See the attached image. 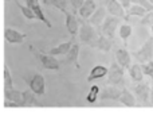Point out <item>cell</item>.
I'll list each match as a JSON object with an SVG mask.
<instances>
[{
  "label": "cell",
  "mask_w": 153,
  "mask_h": 131,
  "mask_svg": "<svg viewBox=\"0 0 153 131\" xmlns=\"http://www.w3.org/2000/svg\"><path fill=\"white\" fill-rule=\"evenodd\" d=\"M79 39H81V42L86 43V45L89 46H93V43L97 41V38L100 37V31H97L95 30V27L93 26L90 22H82L81 24H79Z\"/></svg>",
  "instance_id": "1"
},
{
  "label": "cell",
  "mask_w": 153,
  "mask_h": 131,
  "mask_svg": "<svg viewBox=\"0 0 153 131\" xmlns=\"http://www.w3.org/2000/svg\"><path fill=\"white\" fill-rule=\"evenodd\" d=\"M124 76L125 69L118 64V62H111L110 68L108 70V84L110 85H121L124 84Z\"/></svg>",
  "instance_id": "2"
},
{
  "label": "cell",
  "mask_w": 153,
  "mask_h": 131,
  "mask_svg": "<svg viewBox=\"0 0 153 131\" xmlns=\"http://www.w3.org/2000/svg\"><path fill=\"white\" fill-rule=\"evenodd\" d=\"M120 19L121 18H118V16H113V15L106 16L105 20H103V23H102V26L100 27V32L103 34L105 37L114 39L117 27L120 26Z\"/></svg>",
  "instance_id": "3"
},
{
  "label": "cell",
  "mask_w": 153,
  "mask_h": 131,
  "mask_svg": "<svg viewBox=\"0 0 153 131\" xmlns=\"http://www.w3.org/2000/svg\"><path fill=\"white\" fill-rule=\"evenodd\" d=\"M133 57L137 59L140 64H145V62L151 61L153 57V37L148 38L146 42L141 46L138 50L133 53Z\"/></svg>",
  "instance_id": "4"
},
{
  "label": "cell",
  "mask_w": 153,
  "mask_h": 131,
  "mask_svg": "<svg viewBox=\"0 0 153 131\" xmlns=\"http://www.w3.org/2000/svg\"><path fill=\"white\" fill-rule=\"evenodd\" d=\"M28 87L36 96H43L46 93V80L42 75L39 73H34L30 80H27Z\"/></svg>",
  "instance_id": "5"
},
{
  "label": "cell",
  "mask_w": 153,
  "mask_h": 131,
  "mask_svg": "<svg viewBox=\"0 0 153 131\" xmlns=\"http://www.w3.org/2000/svg\"><path fill=\"white\" fill-rule=\"evenodd\" d=\"M39 64L42 65L45 69L48 70H58L59 69V61L55 58V56H51L48 53H42V51H38L35 53Z\"/></svg>",
  "instance_id": "6"
},
{
  "label": "cell",
  "mask_w": 153,
  "mask_h": 131,
  "mask_svg": "<svg viewBox=\"0 0 153 131\" xmlns=\"http://www.w3.org/2000/svg\"><path fill=\"white\" fill-rule=\"evenodd\" d=\"M134 96L141 104H148L151 96V85L148 83H138L134 87Z\"/></svg>",
  "instance_id": "7"
},
{
  "label": "cell",
  "mask_w": 153,
  "mask_h": 131,
  "mask_svg": "<svg viewBox=\"0 0 153 131\" xmlns=\"http://www.w3.org/2000/svg\"><path fill=\"white\" fill-rule=\"evenodd\" d=\"M122 93V89L118 88V85H108L100 92V99L101 100H120V96Z\"/></svg>",
  "instance_id": "8"
},
{
  "label": "cell",
  "mask_w": 153,
  "mask_h": 131,
  "mask_svg": "<svg viewBox=\"0 0 153 131\" xmlns=\"http://www.w3.org/2000/svg\"><path fill=\"white\" fill-rule=\"evenodd\" d=\"M27 35L23 32L18 31L15 29H10V27H5L4 30V38L8 43H12V45H19V43H23V41L26 39Z\"/></svg>",
  "instance_id": "9"
},
{
  "label": "cell",
  "mask_w": 153,
  "mask_h": 131,
  "mask_svg": "<svg viewBox=\"0 0 153 131\" xmlns=\"http://www.w3.org/2000/svg\"><path fill=\"white\" fill-rule=\"evenodd\" d=\"M106 11L113 16H118V18L125 19L126 15V10L121 5V3L118 0H108L106 2Z\"/></svg>",
  "instance_id": "10"
},
{
  "label": "cell",
  "mask_w": 153,
  "mask_h": 131,
  "mask_svg": "<svg viewBox=\"0 0 153 131\" xmlns=\"http://www.w3.org/2000/svg\"><path fill=\"white\" fill-rule=\"evenodd\" d=\"M114 56H116V61L118 62V64L121 65L124 69H129L130 64H132V56H130V53L126 50V49H125V47L116 49Z\"/></svg>",
  "instance_id": "11"
},
{
  "label": "cell",
  "mask_w": 153,
  "mask_h": 131,
  "mask_svg": "<svg viewBox=\"0 0 153 131\" xmlns=\"http://www.w3.org/2000/svg\"><path fill=\"white\" fill-rule=\"evenodd\" d=\"M65 15H66V20H65V24H66V29L67 31L70 32V35L71 37H75L76 34H78L79 31V20L76 19L75 14H71V12H65Z\"/></svg>",
  "instance_id": "12"
},
{
  "label": "cell",
  "mask_w": 153,
  "mask_h": 131,
  "mask_svg": "<svg viewBox=\"0 0 153 131\" xmlns=\"http://www.w3.org/2000/svg\"><path fill=\"white\" fill-rule=\"evenodd\" d=\"M113 42H114V39L105 37L103 34H101V32H100V37H98L97 41L93 43L91 47L98 49V50H101V51H105V53H108V51H110L111 47H113Z\"/></svg>",
  "instance_id": "13"
},
{
  "label": "cell",
  "mask_w": 153,
  "mask_h": 131,
  "mask_svg": "<svg viewBox=\"0 0 153 131\" xmlns=\"http://www.w3.org/2000/svg\"><path fill=\"white\" fill-rule=\"evenodd\" d=\"M5 100L15 103L18 107H24V99H23V92L15 91V89H4Z\"/></svg>",
  "instance_id": "14"
},
{
  "label": "cell",
  "mask_w": 153,
  "mask_h": 131,
  "mask_svg": "<svg viewBox=\"0 0 153 131\" xmlns=\"http://www.w3.org/2000/svg\"><path fill=\"white\" fill-rule=\"evenodd\" d=\"M95 10H97V4H95L94 0H85L82 7L78 10V12L82 19H89L94 14Z\"/></svg>",
  "instance_id": "15"
},
{
  "label": "cell",
  "mask_w": 153,
  "mask_h": 131,
  "mask_svg": "<svg viewBox=\"0 0 153 131\" xmlns=\"http://www.w3.org/2000/svg\"><path fill=\"white\" fill-rule=\"evenodd\" d=\"M108 68L103 66V65H95L91 70H90L89 76H87V83H91V81L100 80V78L108 76Z\"/></svg>",
  "instance_id": "16"
},
{
  "label": "cell",
  "mask_w": 153,
  "mask_h": 131,
  "mask_svg": "<svg viewBox=\"0 0 153 131\" xmlns=\"http://www.w3.org/2000/svg\"><path fill=\"white\" fill-rule=\"evenodd\" d=\"M106 18V8L105 7H100L94 11L91 16L89 18V22L93 24L94 27H101Z\"/></svg>",
  "instance_id": "17"
},
{
  "label": "cell",
  "mask_w": 153,
  "mask_h": 131,
  "mask_svg": "<svg viewBox=\"0 0 153 131\" xmlns=\"http://www.w3.org/2000/svg\"><path fill=\"white\" fill-rule=\"evenodd\" d=\"M71 46H73V39H70V41H67V42L59 43L58 46L50 49V50L46 51V53L51 54V56H66V54L69 53V50H70Z\"/></svg>",
  "instance_id": "18"
},
{
  "label": "cell",
  "mask_w": 153,
  "mask_h": 131,
  "mask_svg": "<svg viewBox=\"0 0 153 131\" xmlns=\"http://www.w3.org/2000/svg\"><path fill=\"white\" fill-rule=\"evenodd\" d=\"M66 59L67 62L73 64L76 69H79V45L78 43H73V46L70 47L69 53L66 54Z\"/></svg>",
  "instance_id": "19"
},
{
  "label": "cell",
  "mask_w": 153,
  "mask_h": 131,
  "mask_svg": "<svg viewBox=\"0 0 153 131\" xmlns=\"http://www.w3.org/2000/svg\"><path fill=\"white\" fill-rule=\"evenodd\" d=\"M23 99H24V107H43V104L36 99L35 93L31 89L23 92Z\"/></svg>",
  "instance_id": "20"
},
{
  "label": "cell",
  "mask_w": 153,
  "mask_h": 131,
  "mask_svg": "<svg viewBox=\"0 0 153 131\" xmlns=\"http://www.w3.org/2000/svg\"><path fill=\"white\" fill-rule=\"evenodd\" d=\"M136 96H133V93L129 91V89L124 88L122 89V93L121 96H120V100L118 102L121 103V104L126 105V107H136Z\"/></svg>",
  "instance_id": "21"
},
{
  "label": "cell",
  "mask_w": 153,
  "mask_h": 131,
  "mask_svg": "<svg viewBox=\"0 0 153 131\" xmlns=\"http://www.w3.org/2000/svg\"><path fill=\"white\" fill-rule=\"evenodd\" d=\"M146 12H148V11H146L144 7H141V5L134 4V3H133V4L126 10L125 20H128V19H129L130 16H140V18H143V16H145V15H146Z\"/></svg>",
  "instance_id": "22"
},
{
  "label": "cell",
  "mask_w": 153,
  "mask_h": 131,
  "mask_svg": "<svg viewBox=\"0 0 153 131\" xmlns=\"http://www.w3.org/2000/svg\"><path fill=\"white\" fill-rule=\"evenodd\" d=\"M129 76H130V78H132V81H134V83H141L144 78V72H143L141 65L140 64L130 65L129 66Z\"/></svg>",
  "instance_id": "23"
},
{
  "label": "cell",
  "mask_w": 153,
  "mask_h": 131,
  "mask_svg": "<svg viewBox=\"0 0 153 131\" xmlns=\"http://www.w3.org/2000/svg\"><path fill=\"white\" fill-rule=\"evenodd\" d=\"M28 7H31L32 8V11L35 12V15H36V18H38V20H42L43 23L46 24V26L48 27V29H51V23L48 22V19L46 18V15L43 14V10H42V7H40V4L39 3H34V4H27Z\"/></svg>",
  "instance_id": "24"
},
{
  "label": "cell",
  "mask_w": 153,
  "mask_h": 131,
  "mask_svg": "<svg viewBox=\"0 0 153 131\" xmlns=\"http://www.w3.org/2000/svg\"><path fill=\"white\" fill-rule=\"evenodd\" d=\"M16 5L19 7L20 12L23 14V16H24L26 19H28V20H38L36 15H35V12L32 11L31 7H28V5H23V4H20L19 2H16Z\"/></svg>",
  "instance_id": "25"
},
{
  "label": "cell",
  "mask_w": 153,
  "mask_h": 131,
  "mask_svg": "<svg viewBox=\"0 0 153 131\" xmlns=\"http://www.w3.org/2000/svg\"><path fill=\"white\" fill-rule=\"evenodd\" d=\"M118 34H120V38H121L122 41H124L125 43H126V41L129 39V37L133 34V29H132V26L130 24H121L120 26V31H118Z\"/></svg>",
  "instance_id": "26"
},
{
  "label": "cell",
  "mask_w": 153,
  "mask_h": 131,
  "mask_svg": "<svg viewBox=\"0 0 153 131\" xmlns=\"http://www.w3.org/2000/svg\"><path fill=\"white\" fill-rule=\"evenodd\" d=\"M100 92H101L100 87H98V85H93L91 88H90L89 93H87L86 100L89 103H95V102H97V99H98V96H100Z\"/></svg>",
  "instance_id": "27"
},
{
  "label": "cell",
  "mask_w": 153,
  "mask_h": 131,
  "mask_svg": "<svg viewBox=\"0 0 153 131\" xmlns=\"http://www.w3.org/2000/svg\"><path fill=\"white\" fill-rule=\"evenodd\" d=\"M12 88H13V83L10 69H8L7 65H4V89H12Z\"/></svg>",
  "instance_id": "28"
},
{
  "label": "cell",
  "mask_w": 153,
  "mask_h": 131,
  "mask_svg": "<svg viewBox=\"0 0 153 131\" xmlns=\"http://www.w3.org/2000/svg\"><path fill=\"white\" fill-rule=\"evenodd\" d=\"M48 3L58 8L61 12H67V0H48Z\"/></svg>",
  "instance_id": "29"
},
{
  "label": "cell",
  "mask_w": 153,
  "mask_h": 131,
  "mask_svg": "<svg viewBox=\"0 0 153 131\" xmlns=\"http://www.w3.org/2000/svg\"><path fill=\"white\" fill-rule=\"evenodd\" d=\"M141 68H143V72H144V76H149L152 77L153 76V61L145 62V64H141Z\"/></svg>",
  "instance_id": "30"
},
{
  "label": "cell",
  "mask_w": 153,
  "mask_h": 131,
  "mask_svg": "<svg viewBox=\"0 0 153 131\" xmlns=\"http://www.w3.org/2000/svg\"><path fill=\"white\" fill-rule=\"evenodd\" d=\"M132 3H134V4H138V5H141V7H144L146 11H148V12L153 11V5L148 2V0H132Z\"/></svg>",
  "instance_id": "31"
},
{
  "label": "cell",
  "mask_w": 153,
  "mask_h": 131,
  "mask_svg": "<svg viewBox=\"0 0 153 131\" xmlns=\"http://www.w3.org/2000/svg\"><path fill=\"white\" fill-rule=\"evenodd\" d=\"M140 24H143V26H148V24H153V11L151 12H146L145 16H143V19H141Z\"/></svg>",
  "instance_id": "32"
},
{
  "label": "cell",
  "mask_w": 153,
  "mask_h": 131,
  "mask_svg": "<svg viewBox=\"0 0 153 131\" xmlns=\"http://www.w3.org/2000/svg\"><path fill=\"white\" fill-rule=\"evenodd\" d=\"M85 0H70V3H71L73 8H74V11H78L79 8L82 7V4H83Z\"/></svg>",
  "instance_id": "33"
},
{
  "label": "cell",
  "mask_w": 153,
  "mask_h": 131,
  "mask_svg": "<svg viewBox=\"0 0 153 131\" xmlns=\"http://www.w3.org/2000/svg\"><path fill=\"white\" fill-rule=\"evenodd\" d=\"M120 3H121V5L125 8V10H128V8L132 5V0H118Z\"/></svg>",
  "instance_id": "34"
},
{
  "label": "cell",
  "mask_w": 153,
  "mask_h": 131,
  "mask_svg": "<svg viewBox=\"0 0 153 131\" xmlns=\"http://www.w3.org/2000/svg\"><path fill=\"white\" fill-rule=\"evenodd\" d=\"M34 3H39V0H27V4H34Z\"/></svg>",
  "instance_id": "35"
},
{
  "label": "cell",
  "mask_w": 153,
  "mask_h": 131,
  "mask_svg": "<svg viewBox=\"0 0 153 131\" xmlns=\"http://www.w3.org/2000/svg\"><path fill=\"white\" fill-rule=\"evenodd\" d=\"M149 100H151V104L153 105V89H151V96H149Z\"/></svg>",
  "instance_id": "36"
},
{
  "label": "cell",
  "mask_w": 153,
  "mask_h": 131,
  "mask_svg": "<svg viewBox=\"0 0 153 131\" xmlns=\"http://www.w3.org/2000/svg\"><path fill=\"white\" fill-rule=\"evenodd\" d=\"M148 2H149V3H151V4H152V5H153V0H148Z\"/></svg>",
  "instance_id": "37"
},
{
  "label": "cell",
  "mask_w": 153,
  "mask_h": 131,
  "mask_svg": "<svg viewBox=\"0 0 153 131\" xmlns=\"http://www.w3.org/2000/svg\"><path fill=\"white\" fill-rule=\"evenodd\" d=\"M152 87H153V80H152Z\"/></svg>",
  "instance_id": "38"
}]
</instances>
